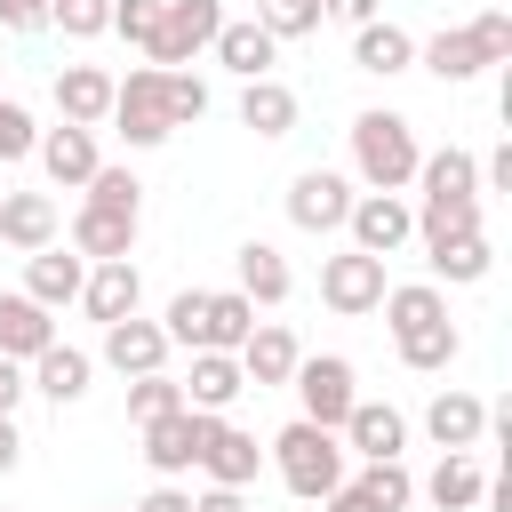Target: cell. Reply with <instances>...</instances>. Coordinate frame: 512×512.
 Returning a JSON list of instances; mask_svg holds the SVG:
<instances>
[{
  "mask_svg": "<svg viewBox=\"0 0 512 512\" xmlns=\"http://www.w3.org/2000/svg\"><path fill=\"white\" fill-rule=\"evenodd\" d=\"M376 312L392 320V344H400V360H408L416 376H440V368L456 360V320H448V296H440L432 280L384 288V304H376Z\"/></svg>",
  "mask_w": 512,
  "mask_h": 512,
  "instance_id": "6da1fadb",
  "label": "cell"
},
{
  "mask_svg": "<svg viewBox=\"0 0 512 512\" xmlns=\"http://www.w3.org/2000/svg\"><path fill=\"white\" fill-rule=\"evenodd\" d=\"M512 56V16L504 8H488V16H472V24H456V32H432L424 48H416V64L432 72V80H448V88H464L472 72H488V64H504Z\"/></svg>",
  "mask_w": 512,
  "mask_h": 512,
  "instance_id": "7a4b0ae2",
  "label": "cell"
},
{
  "mask_svg": "<svg viewBox=\"0 0 512 512\" xmlns=\"http://www.w3.org/2000/svg\"><path fill=\"white\" fill-rule=\"evenodd\" d=\"M416 128L400 120V112H360L352 120V168H360V184L368 192H400V184H416Z\"/></svg>",
  "mask_w": 512,
  "mask_h": 512,
  "instance_id": "3957f363",
  "label": "cell"
},
{
  "mask_svg": "<svg viewBox=\"0 0 512 512\" xmlns=\"http://www.w3.org/2000/svg\"><path fill=\"white\" fill-rule=\"evenodd\" d=\"M264 456L280 464L288 496H312V504H320L328 488H344V440H336V432H320V424H304V416H296Z\"/></svg>",
  "mask_w": 512,
  "mask_h": 512,
  "instance_id": "277c9868",
  "label": "cell"
},
{
  "mask_svg": "<svg viewBox=\"0 0 512 512\" xmlns=\"http://www.w3.org/2000/svg\"><path fill=\"white\" fill-rule=\"evenodd\" d=\"M112 128H120V136H128L136 152H152V144H168V136H176L160 64H136L128 80H112Z\"/></svg>",
  "mask_w": 512,
  "mask_h": 512,
  "instance_id": "5b68a950",
  "label": "cell"
},
{
  "mask_svg": "<svg viewBox=\"0 0 512 512\" xmlns=\"http://www.w3.org/2000/svg\"><path fill=\"white\" fill-rule=\"evenodd\" d=\"M288 384H296V400H304V424H320V432H336V424L352 416V400H360L344 352H312V360H296Z\"/></svg>",
  "mask_w": 512,
  "mask_h": 512,
  "instance_id": "8992f818",
  "label": "cell"
},
{
  "mask_svg": "<svg viewBox=\"0 0 512 512\" xmlns=\"http://www.w3.org/2000/svg\"><path fill=\"white\" fill-rule=\"evenodd\" d=\"M216 32H224V8H216V0H160V32H152L144 56H152L160 72H184Z\"/></svg>",
  "mask_w": 512,
  "mask_h": 512,
  "instance_id": "52a82bcc",
  "label": "cell"
},
{
  "mask_svg": "<svg viewBox=\"0 0 512 512\" xmlns=\"http://www.w3.org/2000/svg\"><path fill=\"white\" fill-rule=\"evenodd\" d=\"M352 176H336V168H304L296 184H288V224L296 232H344V216H352Z\"/></svg>",
  "mask_w": 512,
  "mask_h": 512,
  "instance_id": "ba28073f",
  "label": "cell"
},
{
  "mask_svg": "<svg viewBox=\"0 0 512 512\" xmlns=\"http://www.w3.org/2000/svg\"><path fill=\"white\" fill-rule=\"evenodd\" d=\"M344 232H352V248L360 256H392V248H408V232H416V208L400 200V192H360L352 200V216H344Z\"/></svg>",
  "mask_w": 512,
  "mask_h": 512,
  "instance_id": "9c48e42d",
  "label": "cell"
},
{
  "mask_svg": "<svg viewBox=\"0 0 512 512\" xmlns=\"http://www.w3.org/2000/svg\"><path fill=\"white\" fill-rule=\"evenodd\" d=\"M208 424H216V416H200V408L152 416V424H144V464H152L160 480H184V472L200 464V448H208Z\"/></svg>",
  "mask_w": 512,
  "mask_h": 512,
  "instance_id": "30bf717a",
  "label": "cell"
},
{
  "mask_svg": "<svg viewBox=\"0 0 512 512\" xmlns=\"http://www.w3.org/2000/svg\"><path fill=\"white\" fill-rule=\"evenodd\" d=\"M320 304H328V312H344V320L376 312V304H384V264H376V256H360V248L328 256V264H320Z\"/></svg>",
  "mask_w": 512,
  "mask_h": 512,
  "instance_id": "8fae6325",
  "label": "cell"
},
{
  "mask_svg": "<svg viewBox=\"0 0 512 512\" xmlns=\"http://www.w3.org/2000/svg\"><path fill=\"white\" fill-rule=\"evenodd\" d=\"M320 504H328V512H408V504H416V480H408V464L392 456V464H368L360 480L328 488Z\"/></svg>",
  "mask_w": 512,
  "mask_h": 512,
  "instance_id": "7c38bea8",
  "label": "cell"
},
{
  "mask_svg": "<svg viewBox=\"0 0 512 512\" xmlns=\"http://www.w3.org/2000/svg\"><path fill=\"white\" fill-rule=\"evenodd\" d=\"M168 352H176V344H168V328H160V320H136V312H128V320H112V328H104V360H112L120 376H160V368H168Z\"/></svg>",
  "mask_w": 512,
  "mask_h": 512,
  "instance_id": "4fadbf2b",
  "label": "cell"
},
{
  "mask_svg": "<svg viewBox=\"0 0 512 512\" xmlns=\"http://www.w3.org/2000/svg\"><path fill=\"white\" fill-rule=\"evenodd\" d=\"M424 432H432V448H440V456H472V448H480V432H488V400H472V392H432Z\"/></svg>",
  "mask_w": 512,
  "mask_h": 512,
  "instance_id": "5bb4252c",
  "label": "cell"
},
{
  "mask_svg": "<svg viewBox=\"0 0 512 512\" xmlns=\"http://www.w3.org/2000/svg\"><path fill=\"white\" fill-rule=\"evenodd\" d=\"M336 432H344V448H360L368 464H392V456L408 448V416H400L392 400H352V416H344Z\"/></svg>",
  "mask_w": 512,
  "mask_h": 512,
  "instance_id": "9a60e30c",
  "label": "cell"
},
{
  "mask_svg": "<svg viewBox=\"0 0 512 512\" xmlns=\"http://www.w3.org/2000/svg\"><path fill=\"white\" fill-rule=\"evenodd\" d=\"M56 112H64V128H104L112 120V72L104 64H64L56 72Z\"/></svg>",
  "mask_w": 512,
  "mask_h": 512,
  "instance_id": "2e32d148",
  "label": "cell"
},
{
  "mask_svg": "<svg viewBox=\"0 0 512 512\" xmlns=\"http://www.w3.org/2000/svg\"><path fill=\"white\" fill-rule=\"evenodd\" d=\"M256 464H264V448H256V432H240V424H208V448H200V472H208V488H248L256 480Z\"/></svg>",
  "mask_w": 512,
  "mask_h": 512,
  "instance_id": "e0dca14e",
  "label": "cell"
},
{
  "mask_svg": "<svg viewBox=\"0 0 512 512\" xmlns=\"http://www.w3.org/2000/svg\"><path fill=\"white\" fill-rule=\"evenodd\" d=\"M128 248H136V216L80 200V216H72V256H80V264H120Z\"/></svg>",
  "mask_w": 512,
  "mask_h": 512,
  "instance_id": "ac0fdd59",
  "label": "cell"
},
{
  "mask_svg": "<svg viewBox=\"0 0 512 512\" xmlns=\"http://www.w3.org/2000/svg\"><path fill=\"white\" fill-rule=\"evenodd\" d=\"M232 360H240V376H248V384H288L304 352H296V336H288L280 320H256V328H248V344H240Z\"/></svg>",
  "mask_w": 512,
  "mask_h": 512,
  "instance_id": "d6986e66",
  "label": "cell"
},
{
  "mask_svg": "<svg viewBox=\"0 0 512 512\" xmlns=\"http://www.w3.org/2000/svg\"><path fill=\"white\" fill-rule=\"evenodd\" d=\"M240 392H248V376H240V360H232V352H192V376H184V408H200V416H224Z\"/></svg>",
  "mask_w": 512,
  "mask_h": 512,
  "instance_id": "ffe728a7",
  "label": "cell"
},
{
  "mask_svg": "<svg viewBox=\"0 0 512 512\" xmlns=\"http://www.w3.org/2000/svg\"><path fill=\"white\" fill-rule=\"evenodd\" d=\"M0 240L24 248V256L56 248V200L48 192H0Z\"/></svg>",
  "mask_w": 512,
  "mask_h": 512,
  "instance_id": "44dd1931",
  "label": "cell"
},
{
  "mask_svg": "<svg viewBox=\"0 0 512 512\" xmlns=\"http://www.w3.org/2000/svg\"><path fill=\"white\" fill-rule=\"evenodd\" d=\"M40 168H48V184H88L104 160H96V128H40Z\"/></svg>",
  "mask_w": 512,
  "mask_h": 512,
  "instance_id": "7402d4cb",
  "label": "cell"
},
{
  "mask_svg": "<svg viewBox=\"0 0 512 512\" xmlns=\"http://www.w3.org/2000/svg\"><path fill=\"white\" fill-rule=\"evenodd\" d=\"M80 280H88V264H80V256H64V248H40V256H24V296H32L40 312H56V304H80Z\"/></svg>",
  "mask_w": 512,
  "mask_h": 512,
  "instance_id": "603a6c76",
  "label": "cell"
},
{
  "mask_svg": "<svg viewBox=\"0 0 512 512\" xmlns=\"http://www.w3.org/2000/svg\"><path fill=\"white\" fill-rule=\"evenodd\" d=\"M136 296H144V280H136V264L120 256V264H88V280H80V304H88V320H128L136 312Z\"/></svg>",
  "mask_w": 512,
  "mask_h": 512,
  "instance_id": "cb8c5ba5",
  "label": "cell"
},
{
  "mask_svg": "<svg viewBox=\"0 0 512 512\" xmlns=\"http://www.w3.org/2000/svg\"><path fill=\"white\" fill-rule=\"evenodd\" d=\"M48 344H56V320H48L32 296H0V360L24 368V360H40Z\"/></svg>",
  "mask_w": 512,
  "mask_h": 512,
  "instance_id": "d4e9b609",
  "label": "cell"
},
{
  "mask_svg": "<svg viewBox=\"0 0 512 512\" xmlns=\"http://www.w3.org/2000/svg\"><path fill=\"white\" fill-rule=\"evenodd\" d=\"M208 48H216V64H224V72H240V80H272V56H280V40H272L256 16H248V24H224Z\"/></svg>",
  "mask_w": 512,
  "mask_h": 512,
  "instance_id": "484cf974",
  "label": "cell"
},
{
  "mask_svg": "<svg viewBox=\"0 0 512 512\" xmlns=\"http://www.w3.org/2000/svg\"><path fill=\"white\" fill-rule=\"evenodd\" d=\"M416 232H424V248H448V240L480 232V192H424Z\"/></svg>",
  "mask_w": 512,
  "mask_h": 512,
  "instance_id": "4316f807",
  "label": "cell"
},
{
  "mask_svg": "<svg viewBox=\"0 0 512 512\" xmlns=\"http://www.w3.org/2000/svg\"><path fill=\"white\" fill-rule=\"evenodd\" d=\"M88 376H96V360H88V352H72V344H48V352L32 360V376H24V384H32V392H48L56 408H72V400L88 392Z\"/></svg>",
  "mask_w": 512,
  "mask_h": 512,
  "instance_id": "83f0119b",
  "label": "cell"
},
{
  "mask_svg": "<svg viewBox=\"0 0 512 512\" xmlns=\"http://www.w3.org/2000/svg\"><path fill=\"white\" fill-rule=\"evenodd\" d=\"M288 288H296L288 256H280L272 240H248V248H240V296H248V304H288Z\"/></svg>",
  "mask_w": 512,
  "mask_h": 512,
  "instance_id": "f1b7e54d",
  "label": "cell"
},
{
  "mask_svg": "<svg viewBox=\"0 0 512 512\" xmlns=\"http://www.w3.org/2000/svg\"><path fill=\"white\" fill-rule=\"evenodd\" d=\"M240 128L288 136V128H296V88H280V80H240Z\"/></svg>",
  "mask_w": 512,
  "mask_h": 512,
  "instance_id": "f546056e",
  "label": "cell"
},
{
  "mask_svg": "<svg viewBox=\"0 0 512 512\" xmlns=\"http://www.w3.org/2000/svg\"><path fill=\"white\" fill-rule=\"evenodd\" d=\"M352 64H360V72H376V80H392V72H408V64H416V40H408L400 24H360Z\"/></svg>",
  "mask_w": 512,
  "mask_h": 512,
  "instance_id": "4dcf8cb0",
  "label": "cell"
},
{
  "mask_svg": "<svg viewBox=\"0 0 512 512\" xmlns=\"http://www.w3.org/2000/svg\"><path fill=\"white\" fill-rule=\"evenodd\" d=\"M248 328H256V304L240 296V288H208V328H200V352H240L248 344Z\"/></svg>",
  "mask_w": 512,
  "mask_h": 512,
  "instance_id": "1f68e13d",
  "label": "cell"
},
{
  "mask_svg": "<svg viewBox=\"0 0 512 512\" xmlns=\"http://www.w3.org/2000/svg\"><path fill=\"white\" fill-rule=\"evenodd\" d=\"M424 496H432L440 512H472V504L488 496V480H480V464H472V456H440V464H432V480H424Z\"/></svg>",
  "mask_w": 512,
  "mask_h": 512,
  "instance_id": "d6a6232c",
  "label": "cell"
},
{
  "mask_svg": "<svg viewBox=\"0 0 512 512\" xmlns=\"http://www.w3.org/2000/svg\"><path fill=\"white\" fill-rule=\"evenodd\" d=\"M488 264H496V256H488V232H464V240L432 248V272L456 280V288H464V280H488Z\"/></svg>",
  "mask_w": 512,
  "mask_h": 512,
  "instance_id": "836d02e7",
  "label": "cell"
},
{
  "mask_svg": "<svg viewBox=\"0 0 512 512\" xmlns=\"http://www.w3.org/2000/svg\"><path fill=\"white\" fill-rule=\"evenodd\" d=\"M80 192H88V208H120V216H144V184H136L128 168H96Z\"/></svg>",
  "mask_w": 512,
  "mask_h": 512,
  "instance_id": "e575fe53",
  "label": "cell"
},
{
  "mask_svg": "<svg viewBox=\"0 0 512 512\" xmlns=\"http://www.w3.org/2000/svg\"><path fill=\"white\" fill-rule=\"evenodd\" d=\"M168 344H184V352H200V328H208V288H176L168 296Z\"/></svg>",
  "mask_w": 512,
  "mask_h": 512,
  "instance_id": "d590c367",
  "label": "cell"
},
{
  "mask_svg": "<svg viewBox=\"0 0 512 512\" xmlns=\"http://www.w3.org/2000/svg\"><path fill=\"white\" fill-rule=\"evenodd\" d=\"M176 408H184V384H168V368H160V376H128V416H136V424L176 416Z\"/></svg>",
  "mask_w": 512,
  "mask_h": 512,
  "instance_id": "8d00e7d4",
  "label": "cell"
},
{
  "mask_svg": "<svg viewBox=\"0 0 512 512\" xmlns=\"http://www.w3.org/2000/svg\"><path fill=\"white\" fill-rule=\"evenodd\" d=\"M48 24L64 40H96V32H112V0H48Z\"/></svg>",
  "mask_w": 512,
  "mask_h": 512,
  "instance_id": "74e56055",
  "label": "cell"
},
{
  "mask_svg": "<svg viewBox=\"0 0 512 512\" xmlns=\"http://www.w3.org/2000/svg\"><path fill=\"white\" fill-rule=\"evenodd\" d=\"M256 24L272 40H304V32H320V0H256Z\"/></svg>",
  "mask_w": 512,
  "mask_h": 512,
  "instance_id": "f35d334b",
  "label": "cell"
},
{
  "mask_svg": "<svg viewBox=\"0 0 512 512\" xmlns=\"http://www.w3.org/2000/svg\"><path fill=\"white\" fill-rule=\"evenodd\" d=\"M112 32H120L128 48H152V32H160V0H112Z\"/></svg>",
  "mask_w": 512,
  "mask_h": 512,
  "instance_id": "ab89813d",
  "label": "cell"
},
{
  "mask_svg": "<svg viewBox=\"0 0 512 512\" xmlns=\"http://www.w3.org/2000/svg\"><path fill=\"white\" fill-rule=\"evenodd\" d=\"M40 144V128H32V112L16 104V96H0V160H24Z\"/></svg>",
  "mask_w": 512,
  "mask_h": 512,
  "instance_id": "60d3db41",
  "label": "cell"
},
{
  "mask_svg": "<svg viewBox=\"0 0 512 512\" xmlns=\"http://www.w3.org/2000/svg\"><path fill=\"white\" fill-rule=\"evenodd\" d=\"M160 80H168V120H176V128H184V120H200V112H208V88H200V80H192V72H160Z\"/></svg>",
  "mask_w": 512,
  "mask_h": 512,
  "instance_id": "b9f144b4",
  "label": "cell"
},
{
  "mask_svg": "<svg viewBox=\"0 0 512 512\" xmlns=\"http://www.w3.org/2000/svg\"><path fill=\"white\" fill-rule=\"evenodd\" d=\"M0 24L8 32H40L48 24V0H0Z\"/></svg>",
  "mask_w": 512,
  "mask_h": 512,
  "instance_id": "7bdbcfd3",
  "label": "cell"
},
{
  "mask_svg": "<svg viewBox=\"0 0 512 512\" xmlns=\"http://www.w3.org/2000/svg\"><path fill=\"white\" fill-rule=\"evenodd\" d=\"M128 512H192V496H184L176 480H160V488H152L144 504H128Z\"/></svg>",
  "mask_w": 512,
  "mask_h": 512,
  "instance_id": "ee69618b",
  "label": "cell"
},
{
  "mask_svg": "<svg viewBox=\"0 0 512 512\" xmlns=\"http://www.w3.org/2000/svg\"><path fill=\"white\" fill-rule=\"evenodd\" d=\"M320 16H336V24H376V0H320Z\"/></svg>",
  "mask_w": 512,
  "mask_h": 512,
  "instance_id": "f6af8a7d",
  "label": "cell"
},
{
  "mask_svg": "<svg viewBox=\"0 0 512 512\" xmlns=\"http://www.w3.org/2000/svg\"><path fill=\"white\" fill-rule=\"evenodd\" d=\"M192 512H256V504H248V488H208V496H192Z\"/></svg>",
  "mask_w": 512,
  "mask_h": 512,
  "instance_id": "bcb514c9",
  "label": "cell"
},
{
  "mask_svg": "<svg viewBox=\"0 0 512 512\" xmlns=\"http://www.w3.org/2000/svg\"><path fill=\"white\" fill-rule=\"evenodd\" d=\"M480 176H488V192H512V144H496V152L480 160Z\"/></svg>",
  "mask_w": 512,
  "mask_h": 512,
  "instance_id": "7dc6e473",
  "label": "cell"
},
{
  "mask_svg": "<svg viewBox=\"0 0 512 512\" xmlns=\"http://www.w3.org/2000/svg\"><path fill=\"white\" fill-rule=\"evenodd\" d=\"M32 384H24V368L16 360H0V416H16V400H24Z\"/></svg>",
  "mask_w": 512,
  "mask_h": 512,
  "instance_id": "c3c4849f",
  "label": "cell"
},
{
  "mask_svg": "<svg viewBox=\"0 0 512 512\" xmlns=\"http://www.w3.org/2000/svg\"><path fill=\"white\" fill-rule=\"evenodd\" d=\"M16 456H24V440H16V416H0V472H16Z\"/></svg>",
  "mask_w": 512,
  "mask_h": 512,
  "instance_id": "681fc988",
  "label": "cell"
}]
</instances>
